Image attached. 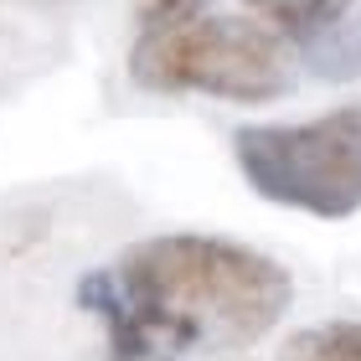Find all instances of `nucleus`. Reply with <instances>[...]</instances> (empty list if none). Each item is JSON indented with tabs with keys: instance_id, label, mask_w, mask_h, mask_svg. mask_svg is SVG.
<instances>
[{
	"instance_id": "obj_1",
	"label": "nucleus",
	"mask_w": 361,
	"mask_h": 361,
	"mask_svg": "<svg viewBox=\"0 0 361 361\" xmlns=\"http://www.w3.org/2000/svg\"><path fill=\"white\" fill-rule=\"evenodd\" d=\"M145 351L217 356L264 341L294 300V279L269 253L207 233H160L109 264Z\"/></svg>"
},
{
	"instance_id": "obj_2",
	"label": "nucleus",
	"mask_w": 361,
	"mask_h": 361,
	"mask_svg": "<svg viewBox=\"0 0 361 361\" xmlns=\"http://www.w3.org/2000/svg\"><path fill=\"white\" fill-rule=\"evenodd\" d=\"M129 78L145 93H212L233 104H269L294 88L289 42L269 21L207 11L140 26Z\"/></svg>"
},
{
	"instance_id": "obj_3",
	"label": "nucleus",
	"mask_w": 361,
	"mask_h": 361,
	"mask_svg": "<svg viewBox=\"0 0 361 361\" xmlns=\"http://www.w3.org/2000/svg\"><path fill=\"white\" fill-rule=\"evenodd\" d=\"M233 160L274 207L325 222L361 212V109H336L305 124H243L233 129Z\"/></svg>"
},
{
	"instance_id": "obj_4",
	"label": "nucleus",
	"mask_w": 361,
	"mask_h": 361,
	"mask_svg": "<svg viewBox=\"0 0 361 361\" xmlns=\"http://www.w3.org/2000/svg\"><path fill=\"white\" fill-rule=\"evenodd\" d=\"M73 300L104 325L109 361H145V356H150V351H145V341H140V331H135V320H129V310H124V300H119V284H114L109 269H88L83 279H78Z\"/></svg>"
},
{
	"instance_id": "obj_5",
	"label": "nucleus",
	"mask_w": 361,
	"mask_h": 361,
	"mask_svg": "<svg viewBox=\"0 0 361 361\" xmlns=\"http://www.w3.org/2000/svg\"><path fill=\"white\" fill-rule=\"evenodd\" d=\"M248 6H253L258 21H269L284 42L305 47V42H315L325 26H336L356 0H248Z\"/></svg>"
},
{
	"instance_id": "obj_6",
	"label": "nucleus",
	"mask_w": 361,
	"mask_h": 361,
	"mask_svg": "<svg viewBox=\"0 0 361 361\" xmlns=\"http://www.w3.org/2000/svg\"><path fill=\"white\" fill-rule=\"evenodd\" d=\"M300 52L315 78H356L361 73V0L336 26H325L315 42H305Z\"/></svg>"
},
{
	"instance_id": "obj_7",
	"label": "nucleus",
	"mask_w": 361,
	"mask_h": 361,
	"mask_svg": "<svg viewBox=\"0 0 361 361\" xmlns=\"http://www.w3.org/2000/svg\"><path fill=\"white\" fill-rule=\"evenodd\" d=\"M279 361H361V320H331V325H310L294 331Z\"/></svg>"
},
{
	"instance_id": "obj_8",
	"label": "nucleus",
	"mask_w": 361,
	"mask_h": 361,
	"mask_svg": "<svg viewBox=\"0 0 361 361\" xmlns=\"http://www.w3.org/2000/svg\"><path fill=\"white\" fill-rule=\"evenodd\" d=\"M207 11V0H145L140 6V26H160V21H180V16Z\"/></svg>"
}]
</instances>
